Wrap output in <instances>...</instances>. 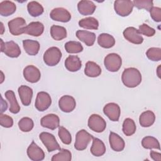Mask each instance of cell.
I'll return each instance as SVG.
<instances>
[{
    "mask_svg": "<svg viewBox=\"0 0 161 161\" xmlns=\"http://www.w3.org/2000/svg\"><path fill=\"white\" fill-rule=\"evenodd\" d=\"M138 31L140 34L143 35L148 37L153 36L155 33V29L149 26L148 25H147L145 23H143L139 26Z\"/></svg>",
    "mask_w": 161,
    "mask_h": 161,
    "instance_id": "b9f144b4",
    "label": "cell"
},
{
    "mask_svg": "<svg viewBox=\"0 0 161 161\" xmlns=\"http://www.w3.org/2000/svg\"><path fill=\"white\" fill-rule=\"evenodd\" d=\"M146 55L152 61H160L161 60V48L151 47L147 50Z\"/></svg>",
    "mask_w": 161,
    "mask_h": 161,
    "instance_id": "ab89813d",
    "label": "cell"
},
{
    "mask_svg": "<svg viewBox=\"0 0 161 161\" xmlns=\"http://www.w3.org/2000/svg\"><path fill=\"white\" fill-rule=\"evenodd\" d=\"M132 2L133 6L139 9H145L147 11H150L153 7V3L151 0H134Z\"/></svg>",
    "mask_w": 161,
    "mask_h": 161,
    "instance_id": "60d3db41",
    "label": "cell"
},
{
    "mask_svg": "<svg viewBox=\"0 0 161 161\" xmlns=\"http://www.w3.org/2000/svg\"><path fill=\"white\" fill-rule=\"evenodd\" d=\"M136 125L135 121L131 118H126L123 123L122 130L126 136H131L136 131Z\"/></svg>",
    "mask_w": 161,
    "mask_h": 161,
    "instance_id": "e575fe53",
    "label": "cell"
},
{
    "mask_svg": "<svg viewBox=\"0 0 161 161\" xmlns=\"http://www.w3.org/2000/svg\"><path fill=\"white\" fill-rule=\"evenodd\" d=\"M58 106L63 112L70 113L75 108L76 102L72 96L64 95L60 98L58 101Z\"/></svg>",
    "mask_w": 161,
    "mask_h": 161,
    "instance_id": "2e32d148",
    "label": "cell"
},
{
    "mask_svg": "<svg viewBox=\"0 0 161 161\" xmlns=\"http://www.w3.org/2000/svg\"><path fill=\"white\" fill-rule=\"evenodd\" d=\"M65 68L70 72L78 71L82 67V62L77 55H69L64 62Z\"/></svg>",
    "mask_w": 161,
    "mask_h": 161,
    "instance_id": "603a6c76",
    "label": "cell"
},
{
    "mask_svg": "<svg viewBox=\"0 0 161 161\" xmlns=\"http://www.w3.org/2000/svg\"><path fill=\"white\" fill-rule=\"evenodd\" d=\"M89 128L97 133H101L106 128V121L101 116L97 114H92L88 119Z\"/></svg>",
    "mask_w": 161,
    "mask_h": 161,
    "instance_id": "ba28073f",
    "label": "cell"
},
{
    "mask_svg": "<svg viewBox=\"0 0 161 161\" xmlns=\"http://www.w3.org/2000/svg\"><path fill=\"white\" fill-rule=\"evenodd\" d=\"M52 104V99L48 93L41 91L38 92L35 103V106L39 111L47 109Z\"/></svg>",
    "mask_w": 161,
    "mask_h": 161,
    "instance_id": "30bf717a",
    "label": "cell"
},
{
    "mask_svg": "<svg viewBox=\"0 0 161 161\" xmlns=\"http://www.w3.org/2000/svg\"><path fill=\"white\" fill-rule=\"evenodd\" d=\"M110 147L115 152H121L124 150L125 143L124 140L117 133L111 131L109 136Z\"/></svg>",
    "mask_w": 161,
    "mask_h": 161,
    "instance_id": "ac0fdd59",
    "label": "cell"
},
{
    "mask_svg": "<svg viewBox=\"0 0 161 161\" xmlns=\"http://www.w3.org/2000/svg\"><path fill=\"white\" fill-rule=\"evenodd\" d=\"M62 52L56 47H52L48 48L43 54V61L48 66H55L57 65L61 58Z\"/></svg>",
    "mask_w": 161,
    "mask_h": 161,
    "instance_id": "7a4b0ae2",
    "label": "cell"
},
{
    "mask_svg": "<svg viewBox=\"0 0 161 161\" xmlns=\"http://www.w3.org/2000/svg\"><path fill=\"white\" fill-rule=\"evenodd\" d=\"M96 8V6L92 1L82 0L78 3L77 9L79 13L84 16L92 14Z\"/></svg>",
    "mask_w": 161,
    "mask_h": 161,
    "instance_id": "44dd1931",
    "label": "cell"
},
{
    "mask_svg": "<svg viewBox=\"0 0 161 161\" xmlns=\"http://www.w3.org/2000/svg\"><path fill=\"white\" fill-rule=\"evenodd\" d=\"M43 31L44 25L43 23L39 21H33L25 27L24 33L33 36H39L43 33Z\"/></svg>",
    "mask_w": 161,
    "mask_h": 161,
    "instance_id": "ffe728a7",
    "label": "cell"
},
{
    "mask_svg": "<svg viewBox=\"0 0 161 161\" xmlns=\"http://www.w3.org/2000/svg\"><path fill=\"white\" fill-rule=\"evenodd\" d=\"M65 49L67 53H77L83 50V47L79 42L69 41L65 43Z\"/></svg>",
    "mask_w": 161,
    "mask_h": 161,
    "instance_id": "d590c367",
    "label": "cell"
},
{
    "mask_svg": "<svg viewBox=\"0 0 161 161\" xmlns=\"http://www.w3.org/2000/svg\"><path fill=\"white\" fill-rule=\"evenodd\" d=\"M58 136L64 144L69 145L72 142V136L70 132L64 126L58 127Z\"/></svg>",
    "mask_w": 161,
    "mask_h": 161,
    "instance_id": "f35d334b",
    "label": "cell"
},
{
    "mask_svg": "<svg viewBox=\"0 0 161 161\" xmlns=\"http://www.w3.org/2000/svg\"><path fill=\"white\" fill-rule=\"evenodd\" d=\"M40 124L44 128L54 130L59 127L60 119L57 114H48L42 118Z\"/></svg>",
    "mask_w": 161,
    "mask_h": 161,
    "instance_id": "e0dca14e",
    "label": "cell"
},
{
    "mask_svg": "<svg viewBox=\"0 0 161 161\" xmlns=\"http://www.w3.org/2000/svg\"><path fill=\"white\" fill-rule=\"evenodd\" d=\"M76 36L79 40L82 41L89 47L93 45L96 40L95 33L87 30H77Z\"/></svg>",
    "mask_w": 161,
    "mask_h": 161,
    "instance_id": "7402d4cb",
    "label": "cell"
},
{
    "mask_svg": "<svg viewBox=\"0 0 161 161\" xmlns=\"http://www.w3.org/2000/svg\"><path fill=\"white\" fill-rule=\"evenodd\" d=\"M133 4L129 0H117L114 3V8L115 12L121 16L125 17L128 16L133 11Z\"/></svg>",
    "mask_w": 161,
    "mask_h": 161,
    "instance_id": "8992f818",
    "label": "cell"
},
{
    "mask_svg": "<svg viewBox=\"0 0 161 161\" xmlns=\"http://www.w3.org/2000/svg\"><path fill=\"white\" fill-rule=\"evenodd\" d=\"M94 136L85 130H79L75 136L74 147L77 150H85Z\"/></svg>",
    "mask_w": 161,
    "mask_h": 161,
    "instance_id": "277c9868",
    "label": "cell"
},
{
    "mask_svg": "<svg viewBox=\"0 0 161 161\" xmlns=\"http://www.w3.org/2000/svg\"><path fill=\"white\" fill-rule=\"evenodd\" d=\"M18 92L22 104L25 106H29L33 97L32 89L27 86L22 85L18 87Z\"/></svg>",
    "mask_w": 161,
    "mask_h": 161,
    "instance_id": "d6986e66",
    "label": "cell"
},
{
    "mask_svg": "<svg viewBox=\"0 0 161 161\" xmlns=\"http://www.w3.org/2000/svg\"><path fill=\"white\" fill-rule=\"evenodd\" d=\"M150 16L153 21L160 22L161 21V8L159 7H153L150 10Z\"/></svg>",
    "mask_w": 161,
    "mask_h": 161,
    "instance_id": "ee69618b",
    "label": "cell"
},
{
    "mask_svg": "<svg viewBox=\"0 0 161 161\" xmlns=\"http://www.w3.org/2000/svg\"><path fill=\"white\" fill-rule=\"evenodd\" d=\"M4 96L9 103V111L13 114L18 113L20 111V106L16 100L14 92L11 90L7 91Z\"/></svg>",
    "mask_w": 161,
    "mask_h": 161,
    "instance_id": "484cf974",
    "label": "cell"
},
{
    "mask_svg": "<svg viewBox=\"0 0 161 161\" xmlns=\"http://www.w3.org/2000/svg\"><path fill=\"white\" fill-rule=\"evenodd\" d=\"M50 16L54 21L63 23L69 22L71 19L70 13L64 8H56L53 9L50 13Z\"/></svg>",
    "mask_w": 161,
    "mask_h": 161,
    "instance_id": "4fadbf2b",
    "label": "cell"
},
{
    "mask_svg": "<svg viewBox=\"0 0 161 161\" xmlns=\"http://www.w3.org/2000/svg\"><path fill=\"white\" fill-rule=\"evenodd\" d=\"M50 35L53 39L62 40L67 37V30L63 26L53 25L50 28Z\"/></svg>",
    "mask_w": 161,
    "mask_h": 161,
    "instance_id": "4dcf8cb0",
    "label": "cell"
},
{
    "mask_svg": "<svg viewBox=\"0 0 161 161\" xmlns=\"http://www.w3.org/2000/svg\"><path fill=\"white\" fill-rule=\"evenodd\" d=\"M104 114L111 121H118L119 120L121 110L118 104L114 103H109L103 108Z\"/></svg>",
    "mask_w": 161,
    "mask_h": 161,
    "instance_id": "7c38bea8",
    "label": "cell"
},
{
    "mask_svg": "<svg viewBox=\"0 0 161 161\" xmlns=\"http://www.w3.org/2000/svg\"><path fill=\"white\" fill-rule=\"evenodd\" d=\"M16 9V4L10 1H3L0 3V14L3 16H9Z\"/></svg>",
    "mask_w": 161,
    "mask_h": 161,
    "instance_id": "f1b7e54d",
    "label": "cell"
},
{
    "mask_svg": "<svg viewBox=\"0 0 161 161\" xmlns=\"http://www.w3.org/2000/svg\"><path fill=\"white\" fill-rule=\"evenodd\" d=\"M72 159V153L67 150L60 148L59 152L53 155L51 158L52 161H70Z\"/></svg>",
    "mask_w": 161,
    "mask_h": 161,
    "instance_id": "8d00e7d4",
    "label": "cell"
},
{
    "mask_svg": "<svg viewBox=\"0 0 161 161\" xmlns=\"http://www.w3.org/2000/svg\"><path fill=\"white\" fill-rule=\"evenodd\" d=\"M104 64L108 71L115 72L118 71L121 68L122 59L118 54L116 53H111L105 57Z\"/></svg>",
    "mask_w": 161,
    "mask_h": 161,
    "instance_id": "3957f363",
    "label": "cell"
},
{
    "mask_svg": "<svg viewBox=\"0 0 161 161\" xmlns=\"http://www.w3.org/2000/svg\"><path fill=\"white\" fill-rule=\"evenodd\" d=\"M160 65H159V66L158 67V68H157V75H158V77L160 78V74H159V71H160Z\"/></svg>",
    "mask_w": 161,
    "mask_h": 161,
    "instance_id": "bcb514c9",
    "label": "cell"
},
{
    "mask_svg": "<svg viewBox=\"0 0 161 161\" xmlns=\"http://www.w3.org/2000/svg\"><path fill=\"white\" fill-rule=\"evenodd\" d=\"M155 120V114L150 110L143 112L139 118L140 125L142 127H149L152 126Z\"/></svg>",
    "mask_w": 161,
    "mask_h": 161,
    "instance_id": "4316f807",
    "label": "cell"
},
{
    "mask_svg": "<svg viewBox=\"0 0 161 161\" xmlns=\"http://www.w3.org/2000/svg\"><path fill=\"white\" fill-rule=\"evenodd\" d=\"M18 126L21 131L23 132H29L33 129L34 123L30 118L24 117L19 121Z\"/></svg>",
    "mask_w": 161,
    "mask_h": 161,
    "instance_id": "74e56055",
    "label": "cell"
},
{
    "mask_svg": "<svg viewBox=\"0 0 161 161\" xmlns=\"http://www.w3.org/2000/svg\"><path fill=\"white\" fill-rule=\"evenodd\" d=\"M23 46L25 52L30 55H36L40 50V43L38 42L33 40H24Z\"/></svg>",
    "mask_w": 161,
    "mask_h": 161,
    "instance_id": "d4e9b609",
    "label": "cell"
},
{
    "mask_svg": "<svg viewBox=\"0 0 161 161\" xmlns=\"http://www.w3.org/2000/svg\"><path fill=\"white\" fill-rule=\"evenodd\" d=\"M39 137L48 152L60 149V147L53 134L43 131L40 134Z\"/></svg>",
    "mask_w": 161,
    "mask_h": 161,
    "instance_id": "52a82bcc",
    "label": "cell"
},
{
    "mask_svg": "<svg viewBox=\"0 0 161 161\" xmlns=\"http://www.w3.org/2000/svg\"><path fill=\"white\" fill-rule=\"evenodd\" d=\"M27 9L28 13L33 17H37L41 15L43 11V8L41 4L37 1H30L27 5Z\"/></svg>",
    "mask_w": 161,
    "mask_h": 161,
    "instance_id": "d6a6232c",
    "label": "cell"
},
{
    "mask_svg": "<svg viewBox=\"0 0 161 161\" xmlns=\"http://www.w3.org/2000/svg\"><path fill=\"white\" fill-rule=\"evenodd\" d=\"M142 145L146 149H158L160 150V143L158 140L152 136H147L144 137L142 141Z\"/></svg>",
    "mask_w": 161,
    "mask_h": 161,
    "instance_id": "836d02e7",
    "label": "cell"
},
{
    "mask_svg": "<svg viewBox=\"0 0 161 161\" xmlns=\"http://www.w3.org/2000/svg\"><path fill=\"white\" fill-rule=\"evenodd\" d=\"M8 25L10 33L14 36L24 33L25 28L27 26L25 19L21 17H17L10 20Z\"/></svg>",
    "mask_w": 161,
    "mask_h": 161,
    "instance_id": "9c48e42d",
    "label": "cell"
},
{
    "mask_svg": "<svg viewBox=\"0 0 161 161\" xmlns=\"http://www.w3.org/2000/svg\"><path fill=\"white\" fill-rule=\"evenodd\" d=\"M1 52L11 58H17L21 53L19 45L14 41L4 42L2 39H1Z\"/></svg>",
    "mask_w": 161,
    "mask_h": 161,
    "instance_id": "5b68a950",
    "label": "cell"
},
{
    "mask_svg": "<svg viewBox=\"0 0 161 161\" xmlns=\"http://www.w3.org/2000/svg\"><path fill=\"white\" fill-rule=\"evenodd\" d=\"M121 80L126 87L133 88L138 86L141 83L142 74L136 68H127L125 69L122 73Z\"/></svg>",
    "mask_w": 161,
    "mask_h": 161,
    "instance_id": "6da1fadb",
    "label": "cell"
},
{
    "mask_svg": "<svg viewBox=\"0 0 161 161\" xmlns=\"http://www.w3.org/2000/svg\"><path fill=\"white\" fill-rule=\"evenodd\" d=\"M98 44L103 48H110L115 44L114 38L108 33H101L97 38Z\"/></svg>",
    "mask_w": 161,
    "mask_h": 161,
    "instance_id": "f546056e",
    "label": "cell"
},
{
    "mask_svg": "<svg viewBox=\"0 0 161 161\" xmlns=\"http://www.w3.org/2000/svg\"><path fill=\"white\" fill-rule=\"evenodd\" d=\"M90 151L94 156L101 157L106 152V146L102 140L94 137Z\"/></svg>",
    "mask_w": 161,
    "mask_h": 161,
    "instance_id": "cb8c5ba5",
    "label": "cell"
},
{
    "mask_svg": "<svg viewBox=\"0 0 161 161\" xmlns=\"http://www.w3.org/2000/svg\"><path fill=\"white\" fill-rule=\"evenodd\" d=\"M23 76L26 80L31 83L37 82L41 77L40 70L34 65H30L23 69Z\"/></svg>",
    "mask_w": 161,
    "mask_h": 161,
    "instance_id": "5bb4252c",
    "label": "cell"
},
{
    "mask_svg": "<svg viewBox=\"0 0 161 161\" xmlns=\"http://www.w3.org/2000/svg\"><path fill=\"white\" fill-rule=\"evenodd\" d=\"M84 74L89 77H96L101 74V69L96 63L92 61H88L86 64Z\"/></svg>",
    "mask_w": 161,
    "mask_h": 161,
    "instance_id": "83f0119b",
    "label": "cell"
},
{
    "mask_svg": "<svg viewBox=\"0 0 161 161\" xmlns=\"http://www.w3.org/2000/svg\"><path fill=\"white\" fill-rule=\"evenodd\" d=\"M150 157L154 161H161V153L159 152H157L155 151L152 150L150 152Z\"/></svg>",
    "mask_w": 161,
    "mask_h": 161,
    "instance_id": "f6af8a7d",
    "label": "cell"
},
{
    "mask_svg": "<svg viewBox=\"0 0 161 161\" xmlns=\"http://www.w3.org/2000/svg\"><path fill=\"white\" fill-rule=\"evenodd\" d=\"M26 153L29 158L33 161H41L45 158L43 150L38 147L34 141H32L28 147Z\"/></svg>",
    "mask_w": 161,
    "mask_h": 161,
    "instance_id": "9a60e30c",
    "label": "cell"
},
{
    "mask_svg": "<svg viewBox=\"0 0 161 161\" xmlns=\"http://www.w3.org/2000/svg\"><path fill=\"white\" fill-rule=\"evenodd\" d=\"M123 36L129 42L134 44H141L143 42V38L139 33L138 30L135 27H128L123 31Z\"/></svg>",
    "mask_w": 161,
    "mask_h": 161,
    "instance_id": "8fae6325",
    "label": "cell"
},
{
    "mask_svg": "<svg viewBox=\"0 0 161 161\" xmlns=\"http://www.w3.org/2000/svg\"><path fill=\"white\" fill-rule=\"evenodd\" d=\"M79 26L88 30H97L99 22L94 17H87L81 19L79 21Z\"/></svg>",
    "mask_w": 161,
    "mask_h": 161,
    "instance_id": "1f68e13d",
    "label": "cell"
},
{
    "mask_svg": "<svg viewBox=\"0 0 161 161\" xmlns=\"http://www.w3.org/2000/svg\"><path fill=\"white\" fill-rule=\"evenodd\" d=\"M0 124L3 127L11 128L13 125V119L11 116L1 113L0 115Z\"/></svg>",
    "mask_w": 161,
    "mask_h": 161,
    "instance_id": "7bdbcfd3",
    "label": "cell"
}]
</instances>
